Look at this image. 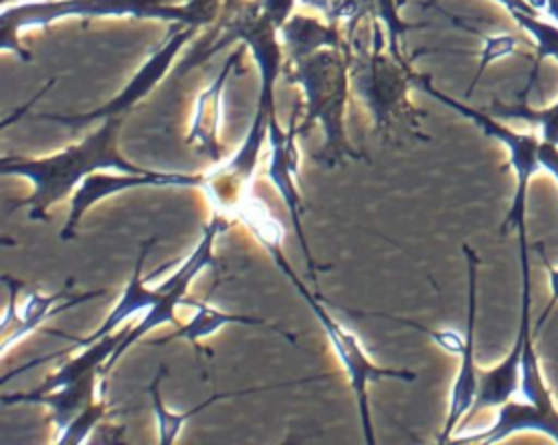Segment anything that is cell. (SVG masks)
Here are the masks:
<instances>
[{"label":"cell","mask_w":558,"mask_h":445,"mask_svg":"<svg viewBox=\"0 0 558 445\" xmlns=\"http://www.w3.org/2000/svg\"><path fill=\"white\" fill-rule=\"evenodd\" d=\"M13 2H31V0H2V7H7V4H13Z\"/></svg>","instance_id":"obj_33"},{"label":"cell","mask_w":558,"mask_h":445,"mask_svg":"<svg viewBox=\"0 0 558 445\" xmlns=\"http://www.w3.org/2000/svg\"><path fill=\"white\" fill-rule=\"evenodd\" d=\"M538 161H541V168H545L554 177V181L558 183V146L541 142Z\"/></svg>","instance_id":"obj_29"},{"label":"cell","mask_w":558,"mask_h":445,"mask_svg":"<svg viewBox=\"0 0 558 445\" xmlns=\"http://www.w3.org/2000/svg\"><path fill=\"white\" fill-rule=\"evenodd\" d=\"M371 35V46L351 59V87L368 109L381 137H388L397 124L421 135V113L410 103L408 94L412 85L410 63L388 50L386 33L377 20H373Z\"/></svg>","instance_id":"obj_5"},{"label":"cell","mask_w":558,"mask_h":445,"mask_svg":"<svg viewBox=\"0 0 558 445\" xmlns=\"http://www.w3.org/2000/svg\"><path fill=\"white\" fill-rule=\"evenodd\" d=\"M231 13L233 17L227 20V24L222 26V35L211 44L209 50H205L201 61L231 41H242L257 65L259 92L253 122L244 135V142L220 170L209 172L205 179L203 190L214 201L216 209H235L242 194L246 192V185L259 161L262 144L264 140H268V124L272 118H277L275 87L279 74L283 72V44L279 41V31L266 15H262L257 2L240 4Z\"/></svg>","instance_id":"obj_1"},{"label":"cell","mask_w":558,"mask_h":445,"mask_svg":"<svg viewBox=\"0 0 558 445\" xmlns=\"http://www.w3.org/2000/svg\"><path fill=\"white\" fill-rule=\"evenodd\" d=\"M519 432H543L551 441L558 443V410L551 406L532 404L521 397H512L510 401L497 408V417L490 428L477 434H458L451 441L456 443H501Z\"/></svg>","instance_id":"obj_15"},{"label":"cell","mask_w":558,"mask_h":445,"mask_svg":"<svg viewBox=\"0 0 558 445\" xmlns=\"http://www.w3.org/2000/svg\"><path fill=\"white\" fill-rule=\"evenodd\" d=\"M268 255L272 257L275 266L279 268V273L292 284V288L305 299V303L310 305L312 314L318 318L342 371L347 373L349 386L355 395V406H357V417H360V425H362V434L366 443H375V434H373V417H371V401H368V386L381 380H401V382H414L418 375L410 369H395V366H379L377 362H373V358L366 353V349L362 347V342L357 340V336L349 329H344L333 316L331 312L320 303V299L296 277L294 268L290 266V262L283 255L281 244H272L266 246Z\"/></svg>","instance_id":"obj_6"},{"label":"cell","mask_w":558,"mask_h":445,"mask_svg":"<svg viewBox=\"0 0 558 445\" xmlns=\"http://www.w3.org/2000/svg\"><path fill=\"white\" fill-rule=\"evenodd\" d=\"M196 312L192 314V318L187 323H181L179 327H174L172 334L155 340L153 345H166L174 338H183L187 342H192L194 347H198V340L216 334L218 329H222L225 325H253V327H266L268 323L257 318V316H251V314H233V312H222L205 301H196V299H190V303Z\"/></svg>","instance_id":"obj_22"},{"label":"cell","mask_w":558,"mask_h":445,"mask_svg":"<svg viewBox=\"0 0 558 445\" xmlns=\"http://www.w3.org/2000/svg\"><path fill=\"white\" fill-rule=\"evenodd\" d=\"M240 4H244V0H225V11H235Z\"/></svg>","instance_id":"obj_32"},{"label":"cell","mask_w":558,"mask_h":445,"mask_svg":"<svg viewBox=\"0 0 558 445\" xmlns=\"http://www.w3.org/2000/svg\"><path fill=\"white\" fill-rule=\"evenodd\" d=\"M153 242H155V238H148V240L142 242L135 268H133L131 279L126 281L118 303L111 308V312L105 316V321L89 336L74 338V342L78 347L96 342L98 338L116 332L120 325H124L129 318H133L137 314H146L161 299V290L159 288H148L146 286V277L142 275V268H144V262H146V255H148V249L153 246Z\"/></svg>","instance_id":"obj_16"},{"label":"cell","mask_w":558,"mask_h":445,"mask_svg":"<svg viewBox=\"0 0 558 445\" xmlns=\"http://www.w3.org/2000/svg\"><path fill=\"white\" fill-rule=\"evenodd\" d=\"M107 417V404L96 399L89 404L61 434H57L52 441L59 445H81L87 441V436L96 430V425Z\"/></svg>","instance_id":"obj_24"},{"label":"cell","mask_w":558,"mask_h":445,"mask_svg":"<svg viewBox=\"0 0 558 445\" xmlns=\"http://www.w3.org/2000/svg\"><path fill=\"white\" fill-rule=\"evenodd\" d=\"M242 63V46L233 50L227 61L220 65L218 74L209 81V85L196 96L190 129L185 135V144H192L201 155L209 161L222 159V144H220V122H222V103H225V87L233 70Z\"/></svg>","instance_id":"obj_14"},{"label":"cell","mask_w":558,"mask_h":445,"mask_svg":"<svg viewBox=\"0 0 558 445\" xmlns=\"http://www.w3.org/2000/svg\"><path fill=\"white\" fill-rule=\"evenodd\" d=\"M163 369H159L153 377V382L148 384V397H150V406H153V414H155V423H157V441L161 445H170L177 441L183 423L192 417H196L198 412H203L205 408H211L214 404L222 401V399H229L233 395H251V393H259V390H272V388H281V386H290V384H303V382H312V380H318V377H305V380H299V382H286V384H270V386H253V388H238V390H227V393H214L209 399L196 404L194 408L185 410V412H177V410H170L163 399H161V377H163Z\"/></svg>","instance_id":"obj_18"},{"label":"cell","mask_w":558,"mask_h":445,"mask_svg":"<svg viewBox=\"0 0 558 445\" xmlns=\"http://www.w3.org/2000/svg\"><path fill=\"white\" fill-rule=\"evenodd\" d=\"M464 257H466V277H469V292H466V345L460 356V369L456 373L451 395H449V408L445 417L442 432L438 436V443L451 441L456 428L460 421L471 412L475 395H477V366H475V318H477V255L469 244H462Z\"/></svg>","instance_id":"obj_13"},{"label":"cell","mask_w":558,"mask_h":445,"mask_svg":"<svg viewBox=\"0 0 558 445\" xmlns=\"http://www.w3.org/2000/svg\"><path fill=\"white\" fill-rule=\"evenodd\" d=\"M514 48H517V37H514V35L504 33V35H490V37H484V46H482V52H480V68H477L475 79L471 81V87L466 89V96L473 92V87L477 85V81H480V76L484 74V70H486L493 61H497V59H501V57L512 55V52H514Z\"/></svg>","instance_id":"obj_27"},{"label":"cell","mask_w":558,"mask_h":445,"mask_svg":"<svg viewBox=\"0 0 558 445\" xmlns=\"http://www.w3.org/2000/svg\"><path fill=\"white\" fill-rule=\"evenodd\" d=\"M495 118H514V120H525L532 127H536V133L541 142L558 146V100L547 107V109H527V107H504V105H493Z\"/></svg>","instance_id":"obj_23"},{"label":"cell","mask_w":558,"mask_h":445,"mask_svg":"<svg viewBox=\"0 0 558 445\" xmlns=\"http://www.w3.org/2000/svg\"><path fill=\"white\" fill-rule=\"evenodd\" d=\"M521 353H523V334L519 332L508 356L488 371H477V395L469 414H475L484 408H499L510 401L521 384Z\"/></svg>","instance_id":"obj_20"},{"label":"cell","mask_w":558,"mask_h":445,"mask_svg":"<svg viewBox=\"0 0 558 445\" xmlns=\"http://www.w3.org/2000/svg\"><path fill=\"white\" fill-rule=\"evenodd\" d=\"M216 0H187L185 4H166L161 0H31L2 7L0 48L11 50L22 61H31V52L20 44L26 28H44L65 17H135L161 20L172 24L203 26L216 17Z\"/></svg>","instance_id":"obj_4"},{"label":"cell","mask_w":558,"mask_h":445,"mask_svg":"<svg viewBox=\"0 0 558 445\" xmlns=\"http://www.w3.org/2000/svg\"><path fill=\"white\" fill-rule=\"evenodd\" d=\"M296 135H299V122H296V107L292 111L290 124L288 129H281L279 120L272 118L268 124V168L266 175L270 179V183L275 185V190L279 192L286 209H288V218L292 222V229L296 233V240L301 244L303 251V260L307 266V273L316 277L318 264L312 257L305 231H303V222H301V214L305 212L296 179H299V146H296Z\"/></svg>","instance_id":"obj_11"},{"label":"cell","mask_w":558,"mask_h":445,"mask_svg":"<svg viewBox=\"0 0 558 445\" xmlns=\"http://www.w3.org/2000/svg\"><path fill=\"white\" fill-rule=\"evenodd\" d=\"M100 371L87 373L85 377L70 382L61 388H54L50 393L41 395H31V393H11L2 395V404H44L50 410V423L54 425V432L61 434L89 404L98 399L96 395V382Z\"/></svg>","instance_id":"obj_17"},{"label":"cell","mask_w":558,"mask_h":445,"mask_svg":"<svg viewBox=\"0 0 558 445\" xmlns=\"http://www.w3.org/2000/svg\"><path fill=\"white\" fill-rule=\"evenodd\" d=\"M279 37L288 52V61L303 59L323 48H351L344 44L338 22H320L303 13H292L290 20L279 28Z\"/></svg>","instance_id":"obj_19"},{"label":"cell","mask_w":558,"mask_h":445,"mask_svg":"<svg viewBox=\"0 0 558 445\" xmlns=\"http://www.w3.org/2000/svg\"><path fill=\"white\" fill-rule=\"evenodd\" d=\"M303 7H310V9H316L320 13H325L327 17L331 15V7H333V0H299Z\"/></svg>","instance_id":"obj_31"},{"label":"cell","mask_w":558,"mask_h":445,"mask_svg":"<svg viewBox=\"0 0 558 445\" xmlns=\"http://www.w3.org/2000/svg\"><path fill=\"white\" fill-rule=\"evenodd\" d=\"M543 262H545V257H543ZM545 268H547V279H549V290H551V301H549V305H547V310L543 312V316H541V321L547 316V312L558 303V268H551L547 262H545Z\"/></svg>","instance_id":"obj_30"},{"label":"cell","mask_w":558,"mask_h":445,"mask_svg":"<svg viewBox=\"0 0 558 445\" xmlns=\"http://www.w3.org/2000/svg\"><path fill=\"white\" fill-rule=\"evenodd\" d=\"M375 20L379 22V26H381L384 33H386L388 50H390L397 59L405 61L403 55H401V48H399V39H401L408 31L416 28V24H408V22H403V20L399 17L397 0H375Z\"/></svg>","instance_id":"obj_25"},{"label":"cell","mask_w":558,"mask_h":445,"mask_svg":"<svg viewBox=\"0 0 558 445\" xmlns=\"http://www.w3.org/2000/svg\"><path fill=\"white\" fill-rule=\"evenodd\" d=\"M229 229V222H227V216L220 214V209L214 212V216L209 218V222L203 227V236L201 240L196 242L194 251L181 262V266L166 279L161 281L157 288L161 290V299L146 312L142 314V318L133 325H126V334L124 338L120 340V345L116 347L113 356L109 358V362L105 364V373L120 360L122 353H126L140 338H144L146 334H150L153 329L161 327V325H172V327H179L181 321L177 318L174 310L179 305H187V288L192 284V279L207 266L214 264V244H216V238L220 236V231Z\"/></svg>","instance_id":"obj_8"},{"label":"cell","mask_w":558,"mask_h":445,"mask_svg":"<svg viewBox=\"0 0 558 445\" xmlns=\"http://www.w3.org/2000/svg\"><path fill=\"white\" fill-rule=\"evenodd\" d=\"M412 85L418 87L421 92L429 94L432 98H436L438 103L447 105L449 109L458 111L460 116L469 118L471 122H475L486 135L495 137L497 142H501L508 151V157H510V166H512V172H514V196H512V203H510V209L506 214V220L501 225V231H506L508 227H517L519 233H525V201H527V183L530 179L536 175V170L541 168V161H538V148H541V137L538 133H519V131H512L508 129L506 124L497 122L495 116H488L480 109H473L460 100H453L451 96L442 94L440 89H436L432 85V76L429 74H418L412 70Z\"/></svg>","instance_id":"obj_7"},{"label":"cell","mask_w":558,"mask_h":445,"mask_svg":"<svg viewBox=\"0 0 558 445\" xmlns=\"http://www.w3.org/2000/svg\"><path fill=\"white\" fill-rule=\"evenodd\" d=\"M353 314H357V316H379V318H388V321L414 327V329L423 332L427 338H432L440 349H445L447 353H453V356H462L464 345H466V336H460L453 329H429L423 323H416V321H410V318H403V316H395V314H386V312H353Z\"/></svg>","instance_id":"obj_26"},{"label":"cell","mask_w":558,"mask_h":445,"mask_svg":"<svg viewBox=\"0 0 558 445\" xmlns=\"http://www.w3.org/2000/svg\"><path fill=\"white\" fill-rule=\"evenodd\" d=\"M294 2L296 0H257V7L262 11V15H266L279 31L290 20Z\"/></svg>","instance_id":"obj_28"},{"label":"cell","mask_w":558,"mask_h":445,"mask_svg":"<svg viewBox=\"0 0 558 445\" xmlns=\"http://www.w3.org/2000/svg\"><path fill=\"white\" fill-rule=\"evenodd\" d=\"M201 26L196 24H177V28L170 31L168 39L157 46L150 57L140 65V70L129 79V83L122 87L120 94H116L113 98H109L105 105L92 109V111H83V113H37L39 120H50V122H59L65 124L70 129H83L92 122H98L102 118L109 116H129V111L142 103L168 74V70L174 63V57L183 50V46L198 33Z\"/></svg>","instance_id":"obj_9"},{"label":"cell","mask_w":558,"mask_h":445,"mask_svg":"<svg viewBox=\"0 0 558 445\" xmlns=\"http://www.w3.org/2000/svg\"><path fill=\"white\" fill-rule=\"evenodd\" d=\"M2 281L7 284L9 301H7L4 316H2L0 353H7L11 345H15L20 338H24L26 334L41 327V323H46L48 318H52V316H57V314H61L70 308H76L85 301H92V299H98V297H109V290H105V288L89 290V292H83V294H74V292H70L72 281H68L65 288H61L52 294H44L39 290L26 292V299L17 310V292H20V288H24V284L13 279L11 275H2Z\"/></svg>","instance_id":"obj_12"},{"label":"cell","mask_w":558,"mask_h":445,"mask_svg":"<svg viewBox=\"0 0 558 445\" xmlns=\"http://www.w3.org/2000/svg\"><path fill=\"white\" fill-rule=\"evenodd\" d=\"M124 334H126V327H124V329H116V332H111V334L98 338V340L92 342V345H85L78 356H74L72 360H68V362H65L63 366H59L54 373L46 375L44 382H41L37 388L28 390V393H31V395L50 393V390H54V388H61V386H65V384H70V382H76V380L85 377L87 373H94V371L105 373L102 369H105V364L109 362V358L113 356V351H116V347L120 345V340L124 338Z\"/></svg>","instance_id":"obj_21"},{"label":"cell","mask_w":558,"mask_h":445,"mask_svg":"<svg viewBox=\"0 0 558 445\" xmlns=\"http://www.w3.org/2000/svg\"><path fill=\"white\" fill-rule=\"evenodd\" d=\"M126 116H109L98 120L96 129L83 140L46 157L2 155L0 172L15 175L31 183V192L13 199L9 212L28 209V220H46L52 205L76 192L81 181L96 170L144 172L146 168L133 164L120 151V133Z\"/></svg>","instance_id":"obj_2"},{"label":"cell","mask_w":558,"mask_h":445,"mask_svg":"<svg viewBox=\"0 0 558 445\" xmlns=\"http://www.w3.org/2000/svg\"><path fill=\"white\" fill-rule=\"evenodd\" d=\"M207 175H187V172H163V170H144V172H118L109 175L107 170L87 175L76 192L70 199L68 218L61 227V240L68 242L74 238L78 222L96 203L129 192L135 188H203Z\"/></svg>","instance_id":"obj_10"},{"label":"cell","mask_w":558,"mask_h":445,"mask_svg":"<svg viewBox=\"0 0 558 445\" xmlns=\"http://www.w3.org/2000/svg\"><path fill=\"white\" fill-rule=\"evenodd\" d=\"M351 59V48H323L303 59L288 61L283 68L288 83L299 85L303 92L305 116L299 133H305L314 122L320 124L323 144L314 159L325 168L364 157L347 137Z\"/></svg>","instance_id":"obj_3"}]
</instances>
